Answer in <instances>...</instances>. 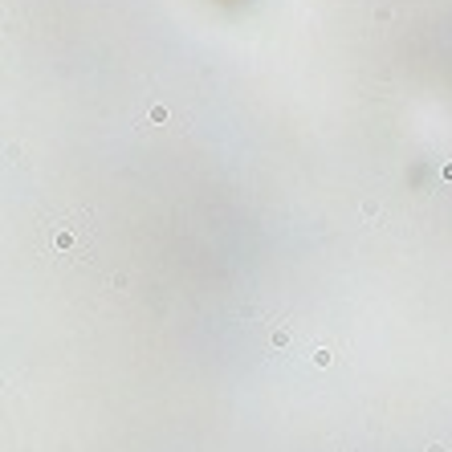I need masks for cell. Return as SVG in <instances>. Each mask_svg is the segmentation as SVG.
<instances>
[{"mask_svg": "<svg viewBox=\"0 0 452 452\" xmlns=\"http://www.w3.org/2000/svg\"><path fill=\"white\" fill-rule=\"evenodd\" d=\"M90 236H94L90 212L65 208V212H49L41 220L37 245H41L45 257H53V261H86L90 257Z\"/></svg>", "mask_w": 452, "mask_h": 452, "instance_id": "1", "label": "cell"}, {"mask_svg": "<svg viewBox=\"0 0 452 452\" xmlns=\"http://www.w3.org/2000/svg\"><path fill=\"white\" fill-rule=\"evenodd\" d=\"M289 334H294V326H289V322H281V326H273L269 342H273V346H285V342H289Z\"/></svg>", "mask_w": 452, "mask_h": 452, "instance_id": "2", "label": "cell"}, {"mask_svg": "<svg viewBox=\"0 0 452 452\" xmlns=\"http://www.w3.org/2000/svg\"><path fill=\"white\" fill-rule=\"evenodd\" d=\"M314 363H318V367H330V363H334V351H326V346L314 351Z\"/></svg>", "mask_w": 452, "mask_h": 452, "instance_id": "3", "label": "cell"}, {"mask_svg": "<svg viewBox=\"0 0 452 452\" xmlns=\"http://www.w3.org/2000/svg\"><path fill=\"white\" fill-rule=\"evenodd\" d=\"M428 452H448V448H444V444H432V448H428Z\"/></svg>", "mask_w": 452, "mask_h": 452, "instance_id": "4", "label": "cell"}]
</instances>
